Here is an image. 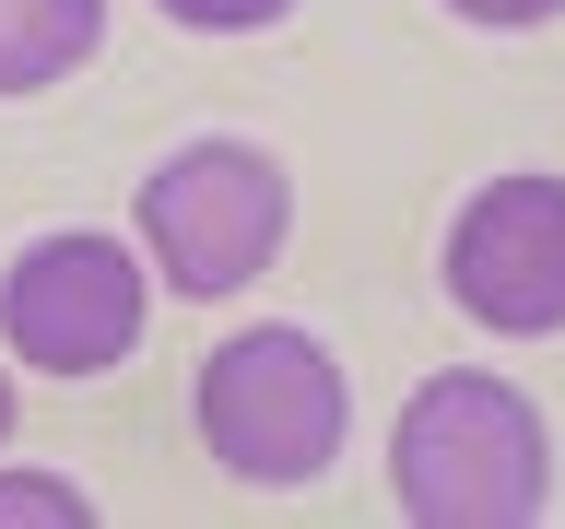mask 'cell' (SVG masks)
Masks as SVG:
<instances>
[{
    "mask_svg": "<svg viewBox=\"0 0 565 529\" xmlns=\"http://www.w3.org/2000/svg\"><path fill=\"white\" fill-rule=\"evenodd\" d=\"M141 236H153L177 294H247L295 236V188L247 141H189L141 176Z\"/></svg>",
    "mask_w": 565,
    "mask_h": 529,
    "instance_id": "3957f363",
    "label": "cell"
},
{
    "mask_svg": "<svg viewBox=\"0 0 565 529\" xmlns=\"http://www.w3.org/2000/svg\"><path fill=\"white\" fill-rule=\"evenodd\" d=\"M0 518H60V529H83V494L47 483V471H12V483H0Z\"/></svg>",
    "mask_w": 565,
    "mask_h": 529,
    "instance_id": "52a82bcc",
    "label": "cell"
},
{
    "mask_svg": "<svg viewBox=\"0 0 565 529\" xmlns=\"http://www.w3.org/2000/svg\"><path fill=\"white\" fill-rule=\"evenodd\" d=\"M471 24H542V12H565V0H459Z\"/></svg>",
    "mask_w": 565,
    "mask_h": 529,
    "instance_id": "9c48e42d",
    "label": "cell"
},
{
    "mask_svg": "<svg viewBox=\"0 0 565 529\" xmlns=\"http://www.w3.org/2000/svg\"><path fill=\"white\" fill-rule=\"evenodd\" d=\"M0 330L35 377H106L141 342V271L118 236H35L0 282Z\"/></svg>",
    "mask_w": 565,
    "mask_h": 529,
    "instance_id": "277c9868",
    "label": "cell"
},
{
    "mask_svg": "<svg viewBox=\"0 0 565 529\" xmlns=\"http://www.w3.org/2000/svg\"><path fill=\"white\" fill-rule=\"evenodd\" d=\"M177 24H201V35H247V24H282L295 0H166Z\"/></svg>",
    "mask_w": 565,
    "mask_h": 529,
    "instance_id": "ba28073f",
    "label": "cell"
},
{
    "mask_svg": "<svg viewBox=\"0 0 565 529\" xmlns=\"http://www.w3.org/2000/svg\"><path fill=\"white\" fill-rule=\"evenodd\" d=\"M388 483L424 529H519L554 494V447L507 377H424L388 435Z\"/></svg>",
    "mask_w": 565,
    "mask_h": 529,
    "instance_id": "6da1fadb",
    "label": "cell"
},
{
    "mask_svg": "<svg viewBox=\"0 0 565 529\" xmlns=\"http://www.w3.org/2000/svg\"><path fill=\"white\" fill-rule=\"evenodd\" d=\"M448 306L483 330H565V176H494L448 224Z\"/></svg>",
    "mask_w": 565,
    "mask_h": 529,
    "instance_id": "5b68a950",
    "label": "cell"
},
{
    "mask_svg": "<svg viewBox=\"0 0 565 529\" xmlns=\"http://www.w3.org/2000/svg\"><path fill=\"white\" fill-rule=\"evenodd\" d=\"M189 423L236 483H318L342 458V365L307 330H236L189 377Z\"/></svg>",
    "mask_w": 565,
    "mask_h": 529,
    "instance_id": "7a4b0ae2",
    "label": "cell"
},
{
    "mask_svg": "<svg viewBox=\"0 0 565 529\" xmlns=\"http://www.w3.org/2000/svg\"><path fill=\"white\" fill-rule=\"evenodd\" d=\"M106 0H0V95H47L95 60Z\"/></svg>",
    "mask_w": 565,
    "mask_h": 529,
    "instance_id": "8992f818",
    "label": "cell"
},
{
    "mask_svg": "<svg viewBox=\"0 0 565 529\" xmlns=\"http://www.w3.org/2000/svg\"><path fill=\"white\" fill-rule=\"evenodd\" d=\"M0 435H12V377H0Z\"/></svg>",
    "mask_w": 565,
    "mask_h": 529,
    "instance_id": "30bf717a",
    "label": "cell"
}]
</instances>
